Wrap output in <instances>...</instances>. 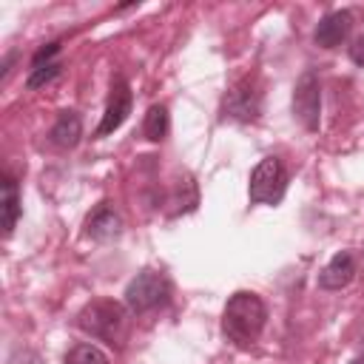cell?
Instances as JSON below:
<instances>
[{"mask_svg": "<svg viewBox=\"0 0 364 364\" xmlns=\"http://www.w3.org/2000/svg\"><path fill=\"white\" fill-rule=\"evenodd\" d=\"M350 60H353L358 68H364V34H361L358 40H353V46H350Z\"/></svg>", "mask_w": 364, "mask_h": 364, "instance_id": "cell-17", "label": "cell"}, {"mask_svg": "<svg viewBox=\"0 0 364 364\" xmlns=\"http://www.w3.org/2000/svg\"><path fill=\"white\" fill-rule=\"evenodd\" d=\"M119 230H122V219L108 202H100L85 219V236H91L97 242H108V239L119 236Z\"/></svg>", "mask_w": 364, "mask_h": 364, "instance_id": "cell-9", "label": "cell"}, {"mask_svg": "<svg viewBox=\"0 0 364 364\" xmlns=\"http://www.w3.org/2000/svg\"><path fill=\"white\" fill-rule=\"evenodd\" d=\"M77 327L105 344H119L125 333V307L111 299H94L77 313Z\"/></svg>", "mask_w": 364, "mask_h": 364, "instance_id": "cell-2", "label": "cell"}, {"mask_svg": "<svg viewBox=\"0 0 364 364\" xmlns=\"http://www.w3.org/2000/svg\"><path fill=\"white\" fill-rule=\"evenodd\" d=\"M264 324H267V307L256 293L239 290L228 299L225 313H222V333L230 344L236 347L253 344L262 336Z\"/></svg>", "mask_w": 364, "mask_h": 364, "instance_id": "cell-1", "label": "cell"}, {"mask_svg": "<svg viewBox=\"0 0 364 364\" xmlns=\"http://www.w3.org/2000/svg\"><path fill=\"white\" fill-rule=\"evenodd\" d=\"M80 136H82V119H80V114L77 111H60L57 119H54V125H51V131H48L51 145H57V148H74L80 142Z\"/></svg>", "mask_w": 364, "mask_h": 364, "instance_id": "cell-11", "label": "cell"}, {"mask_svg": "<svg viewBox=\"0 0 364 364\" xmlns=\"http://www.w3.org/2000/svg\"><path fill=\"white\" fill-rule=\"evenodd\" d=\"M225 117L230 119H239V122H250L259 117L262 111V94L256 88V80L253 77H242L228 94H225Z\"/></svg>", "mask_w": 364, "mask_h": 364, "instance_id": "cell-6", "label": "cell"}, {"mask_svg": "<svg viewBox=\"0 0 364 364\" xmlns=\"http://www.w3.org/2000/svg\"><path fill=\"white\" fill-rule=\"evenodd\" d=\"M60 54V43L54 40V43H46L43 48H37V54L31 57V68H40V65H46V63H54V57Z\"/></svg>", "mask_w": 364, "mask_h": 364, "instance_id": "cell-16", "label": "cell"}, {"mask_svg": "<svg viewBox=\"0 0 364 364\" xmlns=\"http://www.w3.org/2000/svg\"><path fill=\"white\" fill-rule=\"evenodd\" d=\"M287 191V168L279 156H264L250 171L247 199L250 205H279Z\"/></svg>", "mask_w": 364, "mask_h": 364, "instance_id": "cell-3", "label": "cell"}, {"mask_svg": "<svg viewBox=\"0 0 364 364\" xmlns=\"http://www.w3.org/2000/svg\"><path fill=\"white\" fill-rule=\"evenodd\" d=\"M350 28H353V14H350L347 9L327 11V14L318 20V26H316L313 40H316L318 48H336V46H341V43L347 40Z\"/></svg>", "mask_w": 364, "mask_h": 364, "instance_id": "cell-8", "label": "cell"}, {"mask_svg": "<svg viewBox=\"0 0 364 364\" xmlns=\"http://www.w3.org/2000/svg\"><path fill=\"white\" fill-rule=\"evenodd\" d=\"M168 296H171V282L156 270H142L125 287V307L136 316L151 313V310L162 307L168 301Z\"/></svg>", "mask_w": 364, "mask_h": 364, "instance_id": "cell-4", "label": "cell"}, {"mask_svg": "<svg viewBox=\"0 0 364 364\" xmlns=\"http://www.w3.org/2000/svg\"><path fill=\"white\" fill-rule=\"evenodd\" d=\"M60 71H63V65H60L57 60H54V63L40 65V68H31V71H28V80H26V88H28V91H37V88H43V85L54 82V80L60 77Z\"/></svg>", "mask_w": 364, "mask_h": 364, "instance_id": "cell-15", "label": "cell"}, {"mask_svg": "<svg viewBox=\"0 0 364 364\" xmlns=\"http://www.w3.org/2000/svg\"><path fill=\"white\" fill-rule=\"evenodd\" d=\"M168 125H171L168 122V108L165 105H151L148 114H145V119H142V134H145V139L159 142V139H165Z\"/></svg>", "mask_w": 364, "mask_h": 364, "instance_id": "cell-13", "label": "cell"}, {"mask_svg": "<svg viewBox=\"0 0 364 364\" xmlns=\"http://www.w3.org/2000/svg\"><path fill=\"white\" fill-rule=\"evenodd\" d=\"M353 276H355V259H353V253L341 250L318 273V287L321 290H341V287H347L353 282Z\"/></svg>", "mask_w": 364, "mask_h": 364, "instance_id": "cell-10", "label": "cell"}, {"mask_svg": "<svg viewBox=\"0 0 364 364\" xmlns=\"http://www.w3.org/2000/svg\"><path fill=\"white\" fill-rule=\"evenodd\" d=\"M65 364H108V355L94 344H74L65 353Z\"/></svg>", "mask_w": 364, "mask_h": 364, "instance_id": "cell-14", "label": "cell"}, {"mask_svg": "<svg viewBox=\"0 0 364 364\" xmlns=\"http://www.w3.org/2000/svg\"><path fill=\"white\" fill-rule=\"evenodd\" d=\"M0 210H3V236H9L20 219V188L11 176L3 179V199H0Z\"/></svg>", "mask_w": 364, "mask_h": 364, "instance_id": "cell-12", "label": "cell"}, {"mask_svg": "<svg viewBox=\"0 0 364 364\" xmlns=\"http://www.w3.org/2000/svg\"><path fill=\"white\" fill-rule=\"evenodd\" d=\"M131 105H134V94H131V85L125 82V77H114V82H111V94H108V105H105V114H102V119H100V125H97V136H108V134H114L125 119H128V114H131Z\"/></svg>", "mask_w": 364, "mask_h": 364, "instance_id": "cell-7", "label": "cell"}, {"mask_svg": "<svg viewBox=\"0 0 364 364\" xmlns=\"http://www.w3.org/2000/svg\"><path fill=\"white\" fill-rule=\"evenodd\" d=\"M293 117L304 125V131H318V122H321V85H318L316 71H310V68L296 80Z\"/></svg>", "mask_w": 364, "mask_h": 364, "instance_id": "cell-5", "label": "cell"}]
</instances>
